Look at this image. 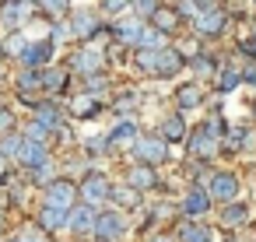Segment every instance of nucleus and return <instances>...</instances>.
I'll return each instance as SVG.
<instances>
[{"instance_id":"nucleus-1","label":"nucleus","mask_w":256,"mask_h":242,"mask_svg":"<svg viewBox=\"0 0 256 242\" xmlns=\"http://www.w3.org/2000/svg\"><path fill=\"white\" fill-rule=\"evenodd\" d=\"M130 151H134V158H137L140 165H158V162L168 158V144H165V137H137Z\"/></svg>"},{"instance_id":"nucleus-2","label":"nucleus","mask_w":256,"mask_h":242,"mask_svg":"<svg viewBox=\"0 0 256 242\" xmlns=\"http://www.w3.org/2000/svg\"><path fill=\"white\" fill-rule=\"evenodd\" d=\"M95 238L98 242H120L126 238V218L120 210H102L95 221Z\"/></svg>"},{"instance_id":"nucleus-3","label":"nucleus","mask_w":256,"mask_h":242,"mask_svg":"<svg viewBox=\"0 0 256 242\" xmlns=\"http://www.w3.org/2000/svg\"><path fill=\"white\" fill-rule=\"evenodd\" d=\"M109 64V56L102 53V50H95V46H84V50H78L74 56H70V67L78 70V74H84V78H92V74H102V67Z\"/></svg>"},{"instance_id":"nucleus-4","label":"nucleus","mask_w":256,"mask_h":242,"mask_svg":"<svg viewBox=\"0 0 256 242\" xmlns=\"http://www.w3.org/2000/svg\"><path fill=\"white\" fill-rule=\"evenodd\" d=\"M207 193H210L214 200L232 204V200L238 196V176H235V172H210V186H207Z\"/></svg>"},{"instance_id":"nucleus-5","label":"nucleus","mask_w":256,"mask_h":242,"mask_svg":"<svg viewBox=\"0 0 256 242\" xmlns=\"http://www.w3.org/2000/svg\"><path fill=\"white\" fill-rule=\"evenodd\" d=\"M81 200L92 207H106V200H112V186L106 182V176H88L81 182Z\"/></svg>"},{"instance_id":"nucleus-6","label":"nucleus","mask_w":256,"mask_h":242,"mask_svg":"<svg viewBox=\"0 0 256 242\" xmlns=\"http://www.w3.org/2000/svg\"><path fill=\"white\" fill-rule=\"evenodd\" d=\"M32 22V4L28 0H14V4H8L4 11H0V25H4L8 32H18Z\"/></svg>"},{"instance_id":"nucleus-7","label":"nucleus","mask_w":256,"mask_h":242,"mask_svg":"<svg viewBox=\"0 0 256 242\" xmlns=\"http://www.w3.org/2000/svg\"><path fill=\"white\" fill-rule=\"evenodd\" d=\"M210 200H214V196H210L204 186H193V190L182 196V207H179V210H182L190 221H196V218H204V214L210 210Z\"/></svg>"},{"instance_id":"nucleus-8","label":"nucleus","mask_w":256,"mask_h":242,"mask_svg":"<svg viewBox=\"0 0 256 242\" xmlns=\"http://www.w3.org/2000/svg\"><path fill=\"white\" fill-rule=\"evenodd\" d=\"M95 221H98V214H95V207L92 204H81V207H74L70 210V218H67V228L74 232V235H95Z\"/></svg>"},{"instance_id":"nucleus-9","label":"nucleus","mask_w":256,"mask_h":242,"mask_svg":"<svg viewBox=\"0 0 256 242\" xmlns=\"http://www.w3.org/2000/svg\"><path fill=\"white\" fill-rule=\"evenodd\" d=\"M53 50H56V46H53L50 39L28 42V50L22 53V67H25V70H39L42 64H50V60H53Z\"/></svg>"},{"instance_id":"nucleus-10","label":"nucleus","mask_w":256,"mask_h":242,"mask_svg":"<svg viewBox=\"0 0 256 242\" xmlns=\"http://www.w3.org/2000/svg\"><path fill=\"white\" fill-rule=\"evenodd\" d=\"M218 148H221V137H214L207 126H200V130L190 137V151H193L196 158H210V154H218Z\"/></svg>"},{"instance_id":"nucleus-11","label":"nucleus","mask_w":256,"mask_h":242,"mask_svg":"<svg viewBox=\"0 0 256 242\" xmlns=\"http://www.w3.org/2000/svg\"><path fill=\"white\" fill-rule=\"evenodd\" d=\"M67 218H70V210H67V207L42 200V207H39V224H42L46 232H56V228H64V224H67Z\"/></svg>"},{"instance_id":"nucleus-12","label":"nucleus","mask_w":256,"mask_h":242,"mask_svg":"<svg viewBox=\"0 0 256 242\" xmlns=\"http://www.w3.org/2000/svg\"><path fill=\"white\" fill-rule=\"evenodd\" d=\"M70 28H74V36H78V39H95V36L102 32V22H98L92 11H74Z\"/></svg>"},{"instance_id":"nucleus-13","label":"nucleus","mask_w":256,"mask_h":242,"mask_svg":"<svg viewBox=\"0 0 256 242\" xmlns=\"http://www.w3.org/2000/svg\"><path fill=\"white\" fill-rule=\"evenodd\" d=\"M144 28H148V25H144V22L134 14V18H123V22L112 28V36H116L120 42H126V46H140V36H144Z\"/></svg>"},{"instance_id":"nucleus-14","label":"nucleus","mask_w":256,"mask_h":242,"mask_svg":"<svg viewBox=\"0 0 256 242\" xmlns=\"http://www.w3.org/2000/svg\"><path fill=\"white\" fill-rule=\"evenodd\" d=\"M224 22H228V14L221 11V8H210L207 14H200L193 25H196V32L200 36H221L224 32Z\"/></svg>"},{"instance_id":"nucleus-15","label":"nucleus","mask_w":256,"mask_h":242,"mask_svg":"<svg viewBox=\"0 0 256 242\" xmlns=\"http://www.w3.org/2000/svg\"><path fill=\"white\" fill-rule=\"evenodd\" d=\"M25 168H39V165H46L50 162V144H39V140H25V148H22V158H18Z\"/></svg>"},{"instance_id":"nucleus-16","label":"nucleus","mask_w":256,"mask_h":242,"mask_svg":"<svg viewBox=\"0 0 256 242\" xmlns=\"http://www.w3.org/2000/svg\"><path fill=\"white\" fill-rule=\"evenodd\" d=\"M46 200H50V204H60V207H67V210H74L78 190H74L67 179H56L53 186H46Z\"/></svg>"},{"instance_id":"nucleus-17","label":"nucleus","mask_w":256,"mask_h":242,"mask_svg":"<svg viewBox=\"0 0 256 242\" xmlns=\"http://www.w3.org/2000/svg\"><path fill=\"white\" fill-rule=\"evenodd\" d=\"M126 182H130L134 190H154V182H158L154 165H134L130 176H126Z\"/></svg>"},{"instance_id":"nucleus-18","label":"nucleus","mask_w":256,"mask_h":242,"mask_svg":"<svg viewBox=\"0 0 256 242\" xmlns=\"http://www.w3.org/2000/svg\"><path fill=\"white\" fill-rule=\"evenodd\" d=\"M182 67H186L182 53H176L172 46H168V50H162V56H158V74H162V78H172V74H179Z\"/></svg>"},{"instance_id":"nucleus-19","label":"nucleus","mask_w":256,"mask_h":242,"mask_svg":"<svg viewBox=\"0 0 256 242\" xmlns=\"http://www.w3.org/2000/svg\"><path fill=\"white\" fill-rule=\"evenodd\" d=\"M176 235H179V242H210V228H204V224H196L190 218L176 228Z\"/></svg>"},{"instance_id":"nucleus-20","label":"nucleus","mask_w":256,"mask_h":242,"mask_svg":"<svg viewBox=\"0 0 256 242\" xmlns=\"http://www.w3.org/2000/svg\"><path fill=\"white\" fill-rule=\"evenodd\" d=\"M210 8H218L214 0H179V4H176L179 18H190V22H196V18H200V14H207Z\"/></svg>"},{"instance_id":"nucleus-21","label":"nucleus","mask_w":256,"mask_h":242,"mask_svg":"<svg viewBox=\"0 0 256 242\" xmlns=\"http://www.w3.org/2000/svg\"><path fill=\"white\" fill-rule=\"evenodd\" d=\"M36 120H39L46 130H56V126L64 123V112H60L53 102H39V106H36Z\"/></svg>"},{"instance_id":"nucleus-22","label":"nucleus","mask_w":256,"mask_h":242,"mask_svg":"<svg viewBox=\"0 0 256 242\" xmlns=\"http://www.w3.org/2000/svg\"><path fill=\"white\" fill-rule=\"evenodd\" d=\"M134 140H137V123L134 120H120L109 134V144H130L134 148Z\"/></svg>"},{"instance_id":"nucleus-23","label":"nucleus","mask_w":256,"mask_h":242,"mask_svg":"<svg viewBox=\"0 0 256 242\" xmlns=\"http://www.w3.org/2000/svg\"><path fill=\"white\" fill-rule=\"evenodd\" d=\"M137 50H168V32H162V28L148 25V28H144V36H140V46H137Z\"/></svg>"},{"instance_id":"nucleus-24","label":"nucleus","mask_w":256,"mask_h":242,"mask_svg":"<svg viewBox=\"0 0 256 242\" xmlns=\"http://www.w3.org/2000/svg\"><path fill=\"white\" fill-rule=\"evenodd\" d=\"M246 221H249V207H246V204H238V200H232V204L221 210V224H228V228L246 224Z\"/></svg>"},{"instance_id":"nucleus-25","label":"nucleus","mask_w":256,"mask_h":242,"mask_svg":"<svg viewBox=\"0 0 256 242\" xmlns=\"http://www.w3.org/2000/svg\"><path fill=\"white\" fill-rule=\"evenodd\" d=\"M22 148H25V134H18V130L8 134V137H0V151H4L8 158H14V162L22 158Z\"/></svg>"},{"instance_id":"nucleus-26","label":"nucleus","mask_w":256,"mask_h":242,"mask_svg":"<svg viewBox=\"0 0 256 242\" xmlns=\"http://www.w3.org/2000/svg\"><path fill=\"white\" fill-rule=\"evenodd\" d=\"M158 56H162V50H137L134 53V64L140 70H148V74H158Z\"/></svg>"},{"instance_id":"nucleus-27","label":"nucleus","mask_w":256,"mask_h":242,"mask_svg":"<svg viewBox=\"0 0 256 242\" xmlns=\"http://www.w3.org/2000/svg\"><path fill=\"white\" fill-rule=\"evenodd\" d=\"M176 102H179V109L186 112V109H196L204 98H200V88H196V84H182L179 95H176Z\"/></svg>"},{"instance_id":"nucleus-28","label":"nucleus","mask_w":256,"mask_h":242,"mask_svg":"<svg viewBox=\"0 0 256 242\" xmlns=\"http://www.w3.org/2000/svg\"><path fill=\"white\" fill-rule=\"evenodd\" d=\"M162 137H165V140H182V137H186V123H182L179 112L168 116V120L162 123Z\"/></svg>"},{"instance_id":"nucleus-29","label":"nucleus","mask_w":256,"mask_h":242,"mask_svg":"<svg viewBox=\"0 0 256 242\" xmlns=\"http://www.w3.org/2000/svg\"><path fill=\"white\" fill-rule=\"evenodd\" d=\"M112 200L123 204V207H140V190H134L130 182L126 186H112Z\"/></svg>"},{"instance_id":"nucleus-30","label":"nucleus","mask_w":256,"mask_h":242,"mask_svg":"<svg viewBox=\"0 0 256 242\" xmlns=\"http://www.w3.org/2000/svg\"><path fill=\"white\" fill-rule=\"evenodd\" d=\"M242 81V70L238 67H221V78H218V92H235Z\"/></svg>"},{"instance_id":"nucleus-31","label":"nucleus","mask_w":256,"mask_h":242,"mask_svg":"<svg viewBox=\"0 0 256 242\" xmlns=\"http://www.w3.org/2000/svg\"><path fill=\"white\" fill-rule=\"evenodd\" d=\"M50 134H53V130H46L39 120L25 123V140H39V144H46V140H50Z\"/></svg>"},{"instance_id":"nucleus-32","label":"nucleus","mask_w":256,"mask_h":242,"mask_svg":"<svg viewBox=\"0 0 256 242\" xmlns=\"http://www.w3.org/2000/svg\"><path fill=\"white\" fill-rule=\"evenodd\" d=\"M18 242H50V238H46V228L42 224H25L18 232Z\"/></svg>"},{"instance_id":"nucleus-33","label":"nucleus","mask_w":256,"mask_h":242,"mask_svg":"<svg viewBox=\"0 0 256 242\" xmlns=\"http://www.w3.org/2000/svg\"><path fill=\"white\" fill-rule=\"evenodd\" d=\"M176 25H179V11H158V14H154V28L172 32Z\"/></svg>"},{"instance_id":"nucleus-34","label":"nucleus","mask_w":256,"mask_h":242,"mask_svg":"<svg viewBox=\"0 0 256 242\" xmlns=\"http://www.w3.org/2000/svg\"><path fill=\"white\" fill-rule=\"evenodd\" d=\"M39 4L46 8L50 18H64V14L70 11V0H39Z\"/></svg>"},{"instance_id":"nucleus-35","label":"nucleus","mask_w":256,"mask_h":242,"mask_svg":"<svg viewBox=\"0 0 256 242\" xmlns=\"http://www.w3.org/2000/svg\"><path fill=\"white\" fill-rule=\"evenodd\" d=\"M32 179H36V182H42V186H53V182H56V168H53V162L39 165V168L32 172Z\"/></svg>"},{"instance_id":"nucleus-36","label":"nucleus","mask_w":256,"mask_h":242,"mask_svg":"<svg viewBox=\"0 0 256 242\" xmlns=\"http://www.w3.org/2000/svg\"><path fill=\"white\" fill-rule=\"evenodd\" d=\"M134 11H137V18H154L162 8H158V0H134Z\"/></svg>"},{"instance_id":"nucleus-37","label":"nucleus","mask_w":256,"mask_h":242,"mask_svg":"<svg viewBox=\"0 0 256 242\" xmlns=\"http://www.w3.org/2000/svg\"><path fill=\"white\" fill-rule=\"evenodd\" d=\"M42 88L46 92H60L64 88V74L60 70H42Z\"/></svg>"},{"instance_id":"nucleus-38","label":"nucleus","mask_w":256,"mask_h":242,"mask_svg":"<svg viewBox=\"0 0 256 242\" xmlns=\"http://www.w3.org/2000/svg\"><path fill=\"white\" fill-rule=\"evenodd\" d=\"M95 106H98V102H95V95H78V98H74V112H78V116L95 112Z\"/></svg>"},{"instance_id":"nucleus-39","label":"nucleus","mask_w":256,"mask_h":242,"mask_svg":"<svg viewBox=\"0 0 256 242\" xmlns=\"http://www.w3.org/2000/svg\"><path fill=\"white\" fill-rule=\"evenodd\" d=\"M130 8H134V0H102V11L106 14H123Z\"/></svg>"},{"instance_id":"nucleus-40","label":"nucleus","mask_w":256,"mask_h":242,"mask_svg":"<svg viewBox=\"0 0 256 242\" xmlns=\"http://www.w3.org/2000/svg\"><path fill=\"white\" fill-rule=\"evenodd\" d=\"M8 134H14V112L0 106V137H8Z\"/></svg>"},{"instance_id":"nucleus-41","label":"nucleus","mask_w":256,"mask_h":242,"mask_svg":"<svg viewBox=\"0 0 256 242\" xmlns=\"http://www.w3.org/2000/svg\"><path fill=\"white\" fill-rule=\"evenodd\" d=\"M106 88H109L106 74H92V78H88V95H95V98H98V95H102Z\"/></svg>"},{"instance_id":"nucleus-42","label":"nucleus","mask_w":256,"mask_h":242,"mask_svg":"<svg viewBox=\"0 0 256 242\" xmlns=\"http://www.w3.org/2000/svg\"><path fill=\"white\" fill-rule=\"evenodd\" d=\"M190 67H193V74H210V70H214V60H210V56H193Z\"/></svg>"},{"instance_id":"nucleus-43","label":"nucleus","mask_w":256,"mask_h":242,"mask_svg":"<svg viewBox=\"0 0 256 242\" xmlns=\"http://www.w3.org/2000/svg\"><path fill=\"white\" fill-rule=\"evenodd\" d=\"M134 106H137V92H126L123 98H116V109L123 112V120H126V112H130Z\"/></svg>"},{"instance_id":"nucleus-44","label":"nucleus","mask_w":256,"mask_h":242,"mask_svg":"<svg viewBox=\"0 0 256 242\" xmlns=\"http://www.w3.org/2000/svg\"><path fill=\"white\" fill-rule=\"evenodd\" d=\"M67 36H74V28L64 25V22H56V25H53V39H67Z\"/></svg>"},{"instance_id":"nucleus-45","label":"nucleus","mask_w":256,"mask_h":242,"mask_svg":"<svg viewBox=\"0 0 256 242\" xmlns=\"http://www.w3.org/2000/svg\"><path fill=\"white\" fill-rule=\"evenodd\" d=\"M252 148H256V134L246 130V134H242V151H252Z\"/></svg>"},{"instance_id":"nucleus-46","label":"nucleus","mask_w":256,"mask_h":242,"mask_svg":"<svg viewBox=\"0 0 256 242\" xmlns=\"http://www.w3.org/2000/svg\"><path fill=\"white\" fill-rule=\"evenodd\" d=\"M238 50H242V53H249V56H256V39H242V42H238Z\"/></svg>"},{"instance_id":"nucleus-47","label":"nucleus","mask_w":256,"mask_h":242,"mask_svg":"<svg viewBox=\"0 0 256 242\" xmlns=\"http://www.w3.org/2000/svg\"><path fill=\"white\" fill-rule=\"evenodd\" d=\"M242 81H249V84H256V67H246V70H242Z\"/></svg>"},{"instance_id":"nucleus-48","label":"nucleus","mask_w":256,"mask_h":242,"mask_svg":"<svg viewBox=\"0 0 256 242\" xmlns=\"http://www.w3.org/2000/svg\"><path fill=\"white\" fill-rule=\"evenodd\" d=\"M151 242H172V238H168V235H154Z\"/></svg>"},{"instance_id":"nucleus-49","label":"nucleus","mask_w":256,"mask_h":242,"mask_svg":"<svg viewBox=\"0 0 256 242\" xmlns=\"http://www.w3.org/2000/svg\"><path fill=\"white\" fill-rule=\"evenodd\" d=\"M4 162H8V154H4V151H0V168H4Z\"/></svg>"},{"instance_id":"nucleus-50","label":"nucleus","mask_w":256,"mask_h":242,"mask_svg":"<svg viewBox=\"0 0 256 242\" xmlns=\"http://www.w3.org/2000/svg\"><path fill=\"white\" fill-rule=\"evenodd\" d=\"M224 242H238V238H224Z\"/></svg>"},{"instance_id":"nucleus-51","label":"nucleus","mask_w":256,"mask_h":242,"mask_svg":"<svg viewBox=\"0 0 256 242\" xmlns=\"http://www.w3.org/2000/svg\"><path fill=\"white\" fill-rule=\"evenodd\" d=\"M0 224H4V218H0Z\"/></svg>"},{"instance_id":"nucleus-52","label":"nucleus","mask_w":256,"mask_h":242,"mask_svg":"<svg viewBox=\"0 0 256 242\" xmlns=\"http://www.w3.org/2000/svg\"><path fill=\"white\" fill-rule=\"evenodd\" d=\"M11 242H18V238H11Z\"/></svg>"},{"instance_id":"nucleus-53","label":"nucleus","mask_w":256,"mask_h":242,"mask_svg":"<svg viewBox=\"0 0 256 242\" xmlns=\"http://www.w3.org/2000/svg\"><path fill=\"white\" fill-rule=\"evenodd\" d=\"M11 4H14V0H11Z\"/></svg>"}]
</instances>
